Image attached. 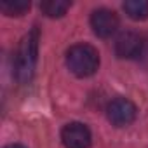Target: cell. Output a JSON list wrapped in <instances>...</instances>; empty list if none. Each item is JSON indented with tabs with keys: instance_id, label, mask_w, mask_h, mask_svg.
<instances>
[{
	"instance_id": "6da1fadb",
	"label": "cell",
	"mask_w": 148,
	"mask_h": 148,
	"mask_svg": "<svg viewBox=\"0 0 148 148\" xmlns=\"http://www.w3.org/2000/svg\"><path fill=\"white\" fill-rule=\"evenodd\" d=\"M38 56V28L35 26L30 33H26L18 47L16 63H14V75L19 84H28L35 73Z\"/></svg>"
},
{
	"instance_id": "7a4b0ae2",
	"label": "cell",
	"mask_w": 148,
	"mask_h": 148,
	"mask_svg": "<svg viewBox=\"0 0 148 148\" xmlns=\"http://www.w3.org/2000/svg\"><path fill=\"white\" fill-rule=\"evenodd\" d=\"M66 64L77 77H91L99 68V52L91 44H75L66 52Z\"/></svg>"
},
{
	"instance_id": "3957f363",
	"label": "cell",
	"mask_w": 148,
	"mask_h": 148,
	"mask_svg": "<svg viewBox=\"0 0 148 148\" xmlns=\"http://www.w3.org/2000/svg\"><path fill=\"white\" fill-rule=\"evenodd\" d=\"M136 105L127 98H115L106 106V117L108 120L117 127H125L136 120Z\"/></svg>"
},
{
	"instance_id": "277c9868",
	"label": "cell",
	"mask_w": 148,
	"mask_h": 148,
	"mask_svg": "<svg viewBox=\"0 0 148 148\" xmlns=\"http://www.w3.org/2000/svg\"><path fill=\"white\" fill-rule=\"evenodd\" d=\"M91 131L86 124L70 122L61 131V141L64 148H89L91 146Z\"/></svg>"
},
{
	"instance_id": "5b68a950",
	"label": "cell",
	"mask_w": 148,
	"mask_h": 148,
	"mask_svg": "<svg viewBox=\"0 0 148 148\" xmlns=\"http://www.w3.org/2000/svg\"><path fill=\"white\" fill-rule=\"evenodd\" d=\"M145 38L136 32H125L122 33L115 42V54L122 59H136L145 51Z\"/></svg>"
},
{
	"instance_id": "8992f818",
	"label": "cell",
	"mask_w": 148,
	"mask_h": 148,
	"mask_svg": "<svg viewBox=\"0 0 148 148\" xmlns=\"http://www.w3.org/2000/svg\"><path fill=\"white\" fill-rule=\"evenodd\" d=\"M91 26L94 33L101 38L112 37L119 28V18L110 9H96L91 14Z\"/></svg>"
},
{
	"instance_id": "52a82bcc",
	"label": "cell",
	"mask_w": 148,
	"mask_h": 148,
	"mask_svg": "<svg viewBox=\"0 0 148 148\" xmlns=\"http://www.w3.org/2000/svg\"><path fill=\"white\" fill-rule=\"evenodd\" d=\"M125 14L134 21H143L148 18V2L146 0H125L122 4Z\"/></svg>"
},
{
	"instance_id": "ba28073f",
	"label": "cell",
	"mask_w": 148,
	"mask_h": 148,
	"mask_svg": "<svg viewBox=\"0 0 148 148\" xmlns=\"http://www.w3.org/2000/svg\"><path fill=\"white\" fill-rule=\"evenodd\" d=\"M70 7H71V2H64V0H45V2L40 4L42 12L49 18H61L66 14Z\"/></svg>"
},
{
	"instance_id": "9c48e42d",
	"label": "cell",
	"mask_w": 148,
	"mask_h": 148,
	"mask_svg": "<svg viewBox=\"0 0 148 148\" xmlns=\"http://www.w3.org/2000/svg\"><path fill=\"white\" fill-rule=\"evenodd\" d=\"M30 2L28 0H7L0 4V11L5 16H23L26 11H30Z\"/></svg>"
},
{
	"instance_id": "30bf717a",
	"label": "cell",
	"mask_w": 148,
	"mask_h": 148,
	"mask_svg": "<svg viewBox=\"0 0 148 148\" xmlns=\"http://www.w3.org/2000/svg\"><path fill=\"white\" fill-rule=\"evenodd\" d=\"M4 148H26L25 145H19V143H12V145H7V146H4Z\"/></svg>"
}]
</instances>
